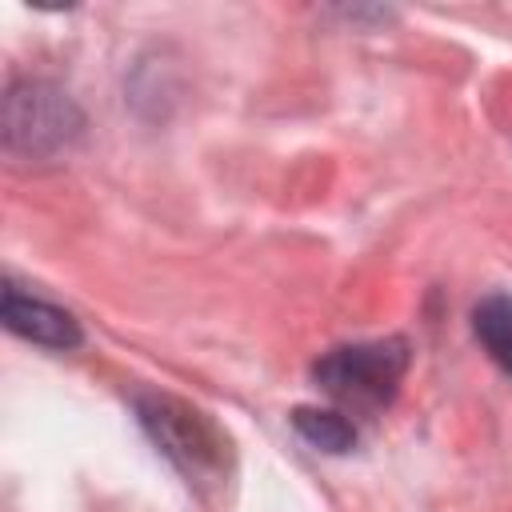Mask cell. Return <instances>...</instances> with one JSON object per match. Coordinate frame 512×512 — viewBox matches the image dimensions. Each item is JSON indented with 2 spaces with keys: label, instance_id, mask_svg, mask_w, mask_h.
Masks as SVG:
<instances>
[{
  "label": "cell",
  "instance_id": "obj_1",
  "mask_svg": "<svg viewBox=\"0 0 512 512\" xmlns=\"http://www.w3.org/2000/svg\"><path fill=\"white\" fill-rule=\"evenodd\" d=\"M136 416L152 444L184 472L188 484L196 488H224L232 480V440L228 432L196 404L168 396V392H140L136 396Z\"/></svg>",
  "mask_w": 512,
  "mask_h": 512
},
{
  "label": "cell",
  "instance_id": "obj_2",
  "mask_svg": "<svg viewBox=\"0 0 512 512\" xmlns=\"http://www.w3.org/2000/svg\"><path fill=\"white\" fill-rule=\"evenodd\" d=\"M408 372V344L400 336L364 340L324 352L312 364L316 388L348 412H380Z\"/></svg>",
  "mask_w": 512,
  "mask_h": 512
},
{
  "label": "cell",
  "instance_id": "obj_3",
  "mask_svg": "<svg viewBox=\"0 0 512 512\" xmlns=\"http://www.w3.org/2000/svg\"><path fill=\"white\" fill-rule=\"evenodd\" d=\"M4 148L12 156H28V160H48L56 152H64L80 128L84 116L76 108V100L68 92H60L48 80H16L4 96Z\"/></svg>",
  "mask_w": 512,
  "mask_h": 512
},
{
  "label": "cell",
  "instance_id": "obj_4",
  "mask_svg": "<svg viewBox=\"0 0 512 512\" xmlns=\"http://www.w3.org/2000/svg\"><path fill=\"white\" fill-rule=\"evenodd\" d=\"M0 320L12 336L40 344V348H52V352H72L84 344V328L68 308L48 304L40 296H28L16 284H4V292H0Z\"/></svg>",
  "mask_w": 512,
  "mask_h": 512
},
{
  "label": "cell",
  "instance_id": "obj_5",
  "mask_svg": "<svg viewBox=\"0 0 512 512\" xmlns=\"http://www.w3.org/2000/svg\"><path fill=\"white\" fill-rule=\"evenodd\" d=\"M472 332L488 360L512 376V292H488L472 308Z\"/></svg>",
  "mask_w": 512,
  "mask_h": 512
},
{
  "label": "cell",
  "instance_id": "obj_6",
  "mask_svg": "<svg viewBox=\"0 0 512 512\" xmlns=\"http://www.w3.org/2000/svg\"><path fill=\"white\" fill-rule=\"evenodd\" d=\"M292 428L304 444H312L316 452H328V456H344L356 448V428L352 420L340 412V408H312V404H300L292 408Z\"/></svg>",
  "mask_w": 512,
  "mask_h": 512
}]
</instances>
